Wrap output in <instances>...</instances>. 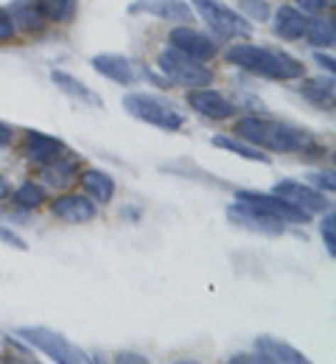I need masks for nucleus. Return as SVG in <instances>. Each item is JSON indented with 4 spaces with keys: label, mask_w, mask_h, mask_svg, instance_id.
<instances>
[{
    "label": "nucleus",
    "mask_w": 336,
    "mask_h": 364,
    "mask_svg": "<svg viewBox=\"0 0 336 364\" xmlns=\"http://www.w3.org/2000/svg\"><path fill=\"white\" fill-rule=\"evenodd\" d=\"M213 146H219V149H227V151H233V154H239L244 160H252V163H269V154H264L258 146H252V143H241L236 137H213Z\"/></svg>",
    "instance_id": "24"
},
{
    "label": "nucleus",
    "mask_w": 336,
    "mask_h": 364,
    "mask_svg": "<svg viewBox=\"0 0 336 364\" xmlns=\"http://www.w3.org/2000/svg\"><path fill=\"white\" fill-rule=\"evenodd\" d=\"M157 68L163 70V76H166L168 82H174V85H180V87H188V90L213 85V70L205 68V62H196L191 56L180 53L177 48L160 50Z\"/></svg>",
    "instance_id": "4"
},
{
    "label": "nucleus",
    "mask_w": 336,
    "mask_h": 364,
    "mask_svg": "<svg viewBox=\"0 0 336 364\" xmlns=\"http://www.w3.org/2000/svg\"><path fill=\"white\" fill-rule=\"evenodd\" d=\"M50 79H53V85H56L59 90L67 92L70 98H79L82 104H90V107H104V101H101L85 82H79L76 76H70V73H65V70H53Z\"/></svg>",
    "instance_id": "22"
},
{
    "label": "nucleus",
    "mask_w": 336,
    "mask_h": 364,
    "mask_svg": "<svg viewBox=\"0 0 336 364\" xmlns=\"http://www.w3.org/2000/svg\"><path fill=\"white\" fill-rule=\"evenodd\" d=\"M272 193L283 196L286 202H291V205L300 208V210H305L308 216H311V213H325V210L331 208V202L325 199L323 191H317L314 185H305V182H300V180H278L272 185Z\"/></svg>",
    "instance_id": "8"
},
{
    "label": "nucleus",
    "mask_w": 336,
    "mask_h": 364,
    "mask_svg": "<svg viewBox=\"0 0 336 364\" xmlns=\"http://www.w3.org/2000/svg\"><path fill=\"white\" fill-rule=\"evenodd\" d=\"M82 188H85V193L93 199V202H101V205H107V202H112V196H115V180L107 174V171H98V168H87V171H82Z\"/></svg>",
    "instance_id": "20"
},
{
    "label": "nucleus",
    "mask_w": 336,
    "mask_h": 364,
    "mask_svg": "<svg viewBox=\"0 0 336 364\" xmlns=\"http://www.w3.org/2000/svg\"><path fill=\"white\" fill-rule=\"evenodd\" d=\"M233 135L258 146V149H269V151H281V154H294V151H311L314 137L305 129L288 127L283 121H272V118H258V115H246L236 121Z\"/></svg>",
    "instance_id": "2"
},
{
    "label": "nucleus",
    "mask_w": 336,
    "mask_h": 364,
    "mask_svg": "<svg viewBox=\"0 0 336 364\" xmlns=\"http://www.w3.org/2000/svg\"><path fill=\"white\" fill-rule=\"evenodd\" d=\"M294 3H297V9L303 14H320V11H325L331 6V0H294Z\"/></svg>",
    "instance_id": "30"
},
{
    "label": "nucleus",
    "mask_w": 336,
    "mask_h": 364,
    "mask_svg": "<svg viewBox=\"0 0 336 364\" xmlns=\"http://www.w3.org/2000/svg\"><path fill=\"white\" fill-rule=\"evenodd\" d=\"M40 177H43V185L48 188H56V191H65L70 182L79 177V160L70 157V151H65L62 157H56L53 163H45L40 166Z\"/></svg>",
    "instance_id": "16"
},
{
    "label": "nucleus",
    "mask_w": 336,
    "mask_h": 364,
    "mask_svg": "<svg viewBox=\"0 0 336 364\" xmlns=\"http://www.w3.org/2000/svg\"><path fill=\"white\" fill-rule=\"evenodd\" d=\"M236 202L249 205L252 210L275 219V222H286V225H305L308 222V213L294 208L291 202H286L283 196L278 193H258V191H239L236 193Z\"/></svg>",
    "instance_id": "7"
},
{
    "label": "nucleus",
    "mask_w": 336,
    "mask_h": 364,
    "mask_svg": "<svg viewBox=\"0 0 336 364\" xmlns=\"http://www.w3.org/2000/svg\"><path fill=\"white\" fill-rule=\"evenodd\" d=\"M255 350L261 362H275V364H305V356L291 348L286 342L275 339V336H258L255 339Z\"/></svg>",
    "instance_id": "17"
},
{
    "label": "nucleus",
    "mask_w": 336,
    "mask_h": 364,
    "mask_svg": "<svg viewBox=\"0 0 336 364\" xmlns=\"http://www.w3.org/2000/svg\"><path fill=\"white\" fill-rule=\"evenodd\" d=\"M227 219H230L233 225H239V228H246V230H252V232H266V235H281V230H283L281 222H275V219H269V216L252 210V208L244 205V202H236V205L227 208Z\"/></svg>",
    "instance_id": "15"
},
{
    "label": "nucleus",
    "mask_w": 336,
    "mask_h": 364,
    "mask_svg": "<svg viewBox=\"0 0 336 364\" xmlns=\"http://www.w3.org/2000/svg\"><path fill=\"white\" fill-rule=\"evenodd\" d=\"M305 40H308V46L314 48H334L336 43V26L331 17H311L308 23H305V34H303Z\"/></svg>",
    "instance_id": "23"
},
{
    "label": "nucleus",
    "mask_w": 336,
    "mask_h": 364,
    "mask_svg": "<svg viewBox=\"0 0 336 364\" xmlns=\"http://www.w3.org/2000/svg\"><path fill=\"white\" fill-rule=\"evenodd\" d=\"M320 232H323V241L328 247V255H336V216H334V208L325 210L323 222H320Z\"/></svg>",
    "instance_id": "27"
},
{
    "label": "nucleus",
    "mask_w": 336,
    "mask_h": 364,
    "mask_svg": "<svg viewBox=\"0 0 336 364\" xmlns=\"http://www.w3.org/2000/svg\"><path fill=\"white\" fill-rule=\"evenodd\" d=\"M17 336L23 342H28L34 350L45 353L50 362H59V364L87 362V356L73 342H67L62 333H56L50 328H43V325H23V328H17Z\"/></svg>",
    "instance_id": "6"
},
{
    "label": "nucleus",
    "mask_w": 336,
    "mask_h": 364,
    "mask_svg": "<svg viewBox=\"0 0 336 364\" xmlns=\"http://www.w3.org/2000/svg\"><path fill=\"white\" fill-rule=\"evenodd\" d=\"M224 59L230 65H236L241 70L261 76V79H272V82H294L305 73L303 62L294 59L286 50H275V48L252 46V43H239V46L227 48Z\"/></svg>",
    "instance_id": "1"
},
{
    "label": "nucleus",
    "mask_w": 336,
    "mask_h": 364,
    "mask_svg": "<svg viewBox=\"0 0 336 364\" xmlns=\"http://www.w3.org/2000/svg\"><path fill=\"white\" fill-rule=\"evenodd\" d=\"M168 43L171 48H177L180 53H185V56H191L196 62H210L216 53H219V48L213 43V37H207V34H202V31H196L191 26H177L171 34H168Z\"/></svg>",
    "instance_id": "10"
},
{
    "label": "nucleus",
    "mask_w": 336,
    "mask_h": 364,
    "mask_svg": "<svg viewBox=\"0 0 336 364\" xmlns=\"http://www.w3.org/2000/svg\"><path fill=\"white\" fill-rule=\"evenodd\" d=\"M48 23H70L76 17V0H37Z\"/></svg>",
    "instance_id": "25"
},
{
    "label": "nucleus",
    "mask_w": 336,
    "mask_h": 364,
    "mask_svg": "<svg viewBox=\"0 0 336 364\" xmlns=\"http://www.w3.org/2000/svg\"><path fill=\"white\" fill-rule=\"evenodd\" d=\"M300 95H303L308 104H314L317 109H331L336 98L334 79H331V76H328V79H325V76H320V79H303Z\"/></svg>",
    "instance_id": "21"
},
{
    "label": "nucleus",
    "mask_w": 336,
    "mask_h": 364,
    "mask_svg": "<svg viewBox=\"0 0 336 364\" xmlns=\"http://www.w3.org/2000/svg\"><path fill=\"white\" fill-rule=\"evenodd\" d=\"M9 14H11L14 26L23 28V31H28V34H40V31L48 26V20H45V14L40 11L37 0H17V3H11Z\"/></svg>",
    "instance_id": "19"
},
{
    "label": "nucleus",
    "mask_w": 336,
    "mask_h": 364,
    "mask_svg": "<svg viewBox=\"0 0 336 364\" xmlns=\"http://www.w3.org/2000/svg\"><path fill=\"white\" fill-rule=\"evenodd\" d=\"M314 59H317V65H320V68H323V70H328V73H334V56H325V53H323V50H317V53H314Z\"/></svg>",
    "instance_id": "32"
},
{
    "label": "nucleus",
    "mask_w": 336,
    "mask_h": 364,
    "mask_svg": "<svg viewBox=\"0 0 336 364\" xmlns=\"http://www.w3.org/2000/svg\"><path fill=\"white\" fill-rule=\"evenodd\" d=\"M11 140H14V129H11V127H6V124H0V149L11 146Z\"/></svg>",
    "instance_id": "33"
},
{
    "label": "nucleus",
    "mask_w": 336,
    "mask_h": 364,
    "mask_svg": "<svg viewBox=\"0 0 336 364\" xmlns=\"http://www.w3.org/2000/svg\"><path fill=\"white\" fill-rule=\"evenodd\" d=\"M241 9L246 11L249 20H258V23H266L272 17V9L266 0H241Z\"/></svg>",
    "instance_id": "28"
},
{
    "label": "nucleus",
    "mask_w": 336,
    "mask_h": 364,
    "mask_svg": "<svg viewBox=\"0 0 336 364\" xmlns=\"http://www.w3.org/2000/svg\"><path fill=\"white\" fill-rule=\"evenodd\" d=\"M14 205L26 208V210H37L45 205V188L37 182H23L14 188Z\"/></svg>",
    "instance_id": "26"
},
{
    "label": "nucleus",
    "mask_w": 336,
    "mask_h": 364,
    "mask_svg": "<svg viewBox=\"0 0 336 364\" xmlns=\"http://www.w3.org/2000/svg\"><path fill=\"white\" fill-rule=\"evenodd\" d=\"M121 362H146V359H138V356H121Z\"/></svg>",
    "instance_id": "35"
},
{
    "label": "nucleus",
    "mask_w": 336,
    "mask_h": 364,
    "mask_svg": "<svg viewBox=\"0 0 336 364\" xmlns=\"http://www.w3.org/2000/svg\"><path fill=\"white\" fill-rule=\"evenodd\" d=\"M132 14H151L157 20H168V23H188L191 20V6L180 3V0H135L129 6Z\"/></svg>",
    "instance_id": "14"
},
{
    "label": "nucleus",
    "mask_w": 336,
    "mask_h": 364,
    "mask_svg": "<svg viewBox=\"0 0 336 364\" xmlns=\"http://www.w3.org/2000/svg\"><path fill=\"white\" fill-rule=\"evenodd\" d=\"M93 70L101 73V76H107L109 82H115V85H135V82H141L146 76V70L135 62V59H129V56H124V53H98L93 56Z\"/></svg>",
    "instance_id": "9"
},
{
    "label": "nucleus",
    "mask_w": 336,
    "mask_h": 364,
    "mask_svg": "<svg viewBox=\"0 0 336 364\" xmlns=\"http://www.w3.org/2000/svg\"><path fill=\"white\" fill-rule=\"evenodd\" d=\"M124 109L143 121L148 127H157V129H166V132H177L185 127V115L183 109H177V104H171L168 98L163 95H154V92H129L124 95Z\"/></svg>",
    "instance_id": "3"
},
{
    "label": "nucleus",
    "mask_w": 336,
    "mask_h": 364,
    "mask_svg": "<svg viewBox=\"0 0 336 364\" xmlns=\"http://www.w3.org/2000/svg\"><path fill=\"white\" fill-rule=\"evenodd\" d=\"M17 34V26L9 14V9H0V43H11Z\"/></svg>",
    "instance_id": "29"
},
{
    "label": "nucleus",
    "mask_w": 336,
    "mask_h": 364,
    "mask_svg": "<svg viewBox=\"0 0 336 364\" xmlns=\"http://www.w3.org/2000/svg\"><path fill=\"white\" fill-rule=\"evenodd\" d=\"M188 107L193 112H199L202 118L207 121H227L236 115V104L219 90H210V87H196L188 90Z\"/></svg>",
    "instance_id": "11"
},
{
    "label": "nucleus",
    "mask_w": 336,
    "mask_h": 364,
    "mask_svg": "<svg viewBox=\"0 0 336 364\" xmlns=\"http://www.w3.org/2000/svg\"><path fill=\"white\" fill-rule=\"evenodd\" d=\"M9 193H11V185H9V180L0 174V199H6Z\"/></svg>",
    "instance_id": "34"
},
{
    "label": "nucleus",
    "mask_w": 336,
    "mask_h": 364,
    "mask_svg": "<svg viewBox=\"0 0 336 364\" xmlns=\"http://www.w3.org/2000/svg\"><path fill=\"white\" fill-rule=\"evenodd\" d=\"M305 23L308 17L297 9V6H281L275 11V20H272V28L281 40H300L305 34Z\"/></svg>",
    "instance_id": "18"
},
{
    "label": "nucleus",
    "mask_w": 336,
    "mask_h": 364,
    "mask_svg": "<svg viewBox=\"0 0 336 364\" xmlns=\"http://www.w3.org/2000/svg\"><path fill=\"white\" fill-rule=\"evenodd\" d=\"M191 3L216 37H222V40L252 37V23L246 17H241L236 9L224 6L222 0H191Z\"/></svg>",
    "instance_id": "5"
},
{
    "label": "nucleus",
    "mask_w": 336,
    "mask_h": 364,
    "mask_svg": "<svg viewBox=\"0 0 336 364\" xmlns=\"http://www.w3.org/2000/svg\"><path fill=\"white\" fill-rule=\"evenodd\" d=\"M67 151V146L53 135H45V132H26V140H23V154L37 163V166H45V163H53L56 157H62Z\"/></svg>",
    "instance_id": "13"
},
{
    "label": "nucleus",
    "mask_w": 336,
    "mask_h": 364,
    "mask_svg": "<svg viewBox=\"0 0 336 364\" xmlns=\"http://www.w3.org/2000/svg\"><path fill=\"white\" fill-rule=\"evenodd\" d=\"M311 182H314V185H320V188H325L328 193H334V188H336L331 174H311Z\"/></svg>",
    "instance_id": "31"
},
{
    "label": "nucleus",
    "mask_w": 336,
    "mask_h": 364,
    "mask_svg": "<svg viewBox=\"0 0 336 364\" xmlns=\"http://www.w3.org/2000/svg\"><path fill=\"white\" fill-rule=\"evenodd\" d=\"M50 213L67 225H85V222L96 219L98 205L90 196H82V193H62L50 202Z\"/></svg>",
    "instance_id": "12"
}]
</instances>
